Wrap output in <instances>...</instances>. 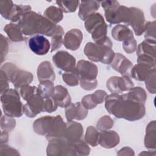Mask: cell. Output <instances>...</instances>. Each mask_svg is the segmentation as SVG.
I'll return each mask as SVG.
<instances>
[{
    "mask_svg": "<svg viewBox=\"0 0 156 156\" xmlns=\"http://www.w3.org/2000/svg\"><path fill=\"white\" fill-rule=\"evenodd\" d=\"M105 107L107 112L117 118L134 121L142 118L146 113L144 104L130 98L127 93L107 95Z\"/></svg>",
    "mask_w": 156,
    "mask_h": 156,
    "instance_id": "obj_1",
    "label": "cell"
},
{
    "mask_svg": "<svg viewBox=\"0 0 156 156\" xmlns=\"http://www.w3.org/2000/svg\"><path fill=\"white\" fill-rule=\"evenodd\" d=\"M18 24L24 35H44L51 37L55 34L57 26L44 16L32 10L26 13Z\"/></svg>",
    "mask_w": 156,
    "mask_h": 156,
    "instance_id": "obj_2",
    "label": "cell"
},
{
    "mask_svg": "<svg viewBox=\"0 0 156 156\" xmlns=\"http://www.w3.org/2000/svg\"><path fill=\"white\" fill-rule=\"evenodd\" d=\"M66 123L60 115L45 116L36 119L33 124L34 132L40 135H45L49 141L54 138H63Z\"/></svg>",
    "mask_w": 156,
    "mask_h": 156,
    "instance_id": "obj_3",
    "label": "cell"
},
{
    "mask_svg": "<svg viewBox=\"0 0 156 156\" xmlns=\"http://www.w3.org/2000/svg\"><path fill=\"white\" fill-rule=\"evenodd\" d=\"M112 41L107 36L97 43H87L84 48V53L93 62H101L104 64H110L115 54L112 49Z\"/></svg>",
    "mask_w": 156,
    "mask_h": 156,
    "instance_id": "obj_4",
    "label": "cell"
},
{
    "mask_svg": "<svg viewBox=\"0 0 156 156\" xmlns=\"http://www.w3.org/2000/svg\"><path fill=\"white\" fill-rule=\"evenodd\" d=\"M101 4L104 10L107 22L113 24L124 23L130 25L132 15L130 7L121 5L117 1H101Z\"/></svg>",
    "mask_w": 156,
    "mask_h": 156,
    "instance_id": "obj_5",
    "label": "cell"
},
{
    "mask_svg": "<svg viewBox=\"0 0 156 156\" xmlns=\"http://www.w3.org/2000/svg\"><path fill=\"white\" fill-rule=\"evenodd\" d=\"M80 87L85 90H94L98 85L96 77L98 74L97 66L87 60H80L76 65Z\"/></svg>",
    "mask_w": 156,
    "mask_h": 156,
    "instance_id": "obj_6",
    "label": "cell"
},
{
    "mask_svg": "<svg viewBox=\"0 0 156 156\" xmlns=\"http://www.w3.org/2000/svg\"><path fill=\"white\" fill-rule=\"evenodd\" d=\"M2 108L7 116L12 118L21 117L23 113V107L18 91L14 89H8L1 94Z\"/></svg>",
    "mask_w": 156,
    "mask_h": 156,
    "instance_id": "obj_7",
    "label": "cell"
},
{
    "mask_svg": "<svg viewBox=\"0 0 156 156\" xmlns=\"http://www.w3.org/2000/svg\"><path fill=\"white\" fill-rule=\"evenodd\" d=\"M1 69L6 74L9 80L15 88H21L26 85H29L33 80L31 73L20 69L12 63H5L1 66Z\"/></svg>",
    "mask_w": 156,
    "mask_h": 156,
    "instance_id": "obj_8",
    "label": "cell"
},
{
    "mask_svg": "<svg viewBox=\"0 0 156 156\" xmlns=\"http://www.w3.org/2000/svg\"><path fill=\"white\" fill-rule=\"evenodd\" d=\"M46 152L48 155H76L73 144L63 138L49 140Z\"/></svg>",
    "mask_w": 156,
    "mask_h": 156,
    "instance_id": "obj_9",
    "label": "cell"
},
{
    "mask_svg": "<svg viewBox=\"0 0 156 156\" xmlns=\"http://www.w3.org/2000/svg\"><path fill=\"white\" fill-rule=\"evenodd\" d=\"M106 86L112 93L121 94L131 90L133 87V83L128 76H113L108 79Z\"/></svg>",
    "mask_w": 156,
    "mask_h": 156,
    "instance_id": "obj_10",
    "label": "cell"
},
{
    "mask_svg": "<svg viewBox=\"0 0 156 156\" xmlns=\"http://www.w3.org/2000/svg\"><path fill=\"white\" fill-rule=\"evenodd\" d=\"M54 65L60 69L67 72L76 67V58L66 51H60L52 57Z\"/></svg>",
    "mask_w": 156,
    "mask_h": 156,
    "instance_id": "obj_11",
    "label": "cell"
},
{
    "mask_svg": "<svg viewBox=\"0 0 156 156\" xmlns=\"http://www.w3.org/2000/svg\"><path fill=\"white\" fill-rule=\"evenodd\" d=\"M28 46L34 54L38 55L46 54L51 49L49 40L41 35H36L30 37L28 40Z\"/></svg>",
    "mask_w": 156,
    "mask_h": 156,
    "instance_id": "obj_12",
    "label": "cell"
},
{
    "mask_svg": "<svg viewBox=\"0 0 156 156\" xmlns=\"http://www.w3.org/2000/svg\"><path fill=\"white\" fill-rule=\"evenodd\" d=\"M44 98L38 93L32 96L24 105L23 111L29 118H34L43 110Z\"/></svg>",
    "mask_w": 156,
    "mask_h": 156,
    "instance_id": "obj_13",
    "label": "cell"
},
{
    "mask_svg": "<svg viewBox=\"0 0 156 156\" xmlns=\"http://www.w3.org/2000/svg\"><path fill=\"white\" fill-rule=\"evenodd\" d=\"M83 129L81 124L71 121L66 123L63 138L71 143H74L81 140Z\"/></svg>",
    "mask_w": 156,
    "mask_h": 156,
    "instance_id": "obj_14",
    "label": "cell"
},
{
    "mask_svg": "<svg viewBox=\"0 0 156 156\" xmlns=\"http://www.w3.org/2000/svg\"><path fill=\"white\" fill-rule=\"evenodd\" d=\"M88 113V110L80 102L70 104L65 108V115L68 121H71L73 119L83 120L87 117Z\"/></svg>",
    "mask_w": 156,
    "mask_h": 156,
    "instance_id": "obj_15",
    "label": "cell"
},
{
    "mask_svg": "<svg viewBox=\"0 0 156 156\" xmlns=\"http://www.w3.org/2000/svg\"><path fill=\"white\" fill-rule=\"evenodd\" d=\"M111 66L113 69L120 73L122 76H129L133 67V64L121 54L116 53L111 62Z\"/></svg>",
    "mask_w": 156,
    "mask_h": 156,
    "instance_id": "obj_16",
    "label": "cell"
},
{
    "mask_svg": "<svg viewBox=\"0 0 156 156\" xmlns=\"http://www.w3.org/2000/svg\"><path fill=\"white\" fill-rule=\"evenodd\" d=\"M82 39V32L78 29H72L65 35L63 44L66 48L71 51H76L79 48Z\"/></svg>",
    "mask_w": 156,
    "mask_h": 156,
    "instance_id": "obj_17",
    "label": "cell"
},
{
    "mask_svg": "<svg viewBox=\"0 0 156 156\" xmlns=\"http://www.w3.org/2000/svg\"><path fill=\"white\" fill-rule=\"evenodd\" d=\"M155 71V67L144 63H138L130 71L131 76L139 81H146Z\"/></svg>",
    "mask_w": 156,
    "mask_h": 156,
    "instance_id": "obj_18",
    "label": "cell"
},
{
    "mask_svg": "<svg viewBox=\"0 0 156 156\" xmlns=\"http://www.w3.org/2000/svg\"><path fill=\"white\" fill-rule=\"evenodd\" d=\"M132 10V18L130 25L132 26L135 34L140 36L144 32L145 26V18L143 11L136 7H130Z\"/></svg>",
    "mask_w": 156,
    "mask_h": 156,
    "instance_id": "obj_19",
    "label": "cell"
},
{
    "mask_svg": "<svg viewBox=\"0 0 156 156\" xmlns=\"http://www.w3.org/2000/svg\"><path fill=\"white\" fill-rule=\"evenodd\" d=\"M99 144L103 147L110 149L119 143V136L114 130H101L99 135Z\"/></svg>",
    "mask_w": 156,
    "mask_h": 156,
    "instance_id": "obj_20",
    "label": "cell"
},
{
    "mask_svg": "<svg viewBox=\"0 0 156 156\" xmlns=\"http://www.w3.org/2000/svg\"><path fill=\"white\" fill-rule=\"evenodd\" d=\"M52 98L57 105L61 108H66L71 104V98L67 89L62 85L55 87Z\"/></svg>",
    "mask_w": 156,
    "mask_h": 156,
    "instance_id": "obj_21",
    "label": "cell"
},
{
    "mask_svg": "<svg viewBox=\"0 0 156 156\" xmlns=\"http://www.w3.org/2000/svg\"><path fill=\"white\" fill-rule=\"evenodd\" d=\"M101 1H82L80 2L78 15L81 20L85 21L88 16L95 13L100 7Z\"/></svg>",
    "mask_w": 156,
    "mask_h": 156,
    "instance_id": "obj_22",
    "label": "cell"
},
{
    "mask_svg": "<svg viewBox=\"0 0 156 156\" xmlns=\"http://www.w3.org/2000/svg\"><path fill=\"white\" fill-rule=\"evenodd\" d=\"M37 77L40 82L46 80L54 81L55 75L52 66L49 62L44 61L39 65L37 69Z\"/></svg>",
    "mask_w": 156,
    "mask_h": 156,
    "instance_id": "obj_23",
    "label": "cell"
},
{
    "mask_svg": "<svg viewBox=\"0 0 156 156\" xmlns=\"http://www.w3.org/2000/svg\"><path fill=\"white\" fill-rule=\"evenodd\" d=\"M112 35L115 40L122 42L134 37L132 31L126 25L122 24H117L112 29Z\"/></svg>",
    "mask_w": 156,
    "mask_h": 156,
    "instance_id": "obj_24",
    "label": "cell"
},
{
    "mask_svg": "<svg viewBox=\"0 0 156 156\" xmlns=\"http://www.w3.org/2000/svg\"><path fill=\"white\" fill-rule=\"evenodd\" d=\"M136 54L155 58V41L145 39L136 48Z\"/></svg>",
    "mask_w": 156,
    "mask_h": 156,
    "instance_id": "obj_25",
    "label": "cell"
},
{
    "mask_svg": "<svg viewBox=\"0 0 156 156\" xmlns=\"http://www.w3.org/2000/svg\"><path fill=\"white\" fill-rule=\"evenodd\" d=\"M155 121H151L147 126L144 137V145L148 149H155L156 146V128Z\"/></svg>",
    "mask_w": 156,
    "mask_h": 156,
    "instance_id": "obj_26",
    "label": "cell"
},
{
    "mask_svg": "<svg viewBox=\"0 0 156 156\" xmlns=\"http://www.w3.org/2000/svg\"><path fill=\"white\" fill-rule=\"evenodd\" d=\"M4 31L12 41L20 42L24 40L23 32L18 24L13 23L7 24L4 26Z\"/></svg>",
    "mask_w": 156,
    "mask_h": 156,
    "instance_id": "obj_27",
    "label": "cell"
},
{
    "mask_svg": "<svg viewBox=\"0 0 156 156\" xmlns=\"http://www.w3.org/2000/svg\"><path fill=\"white\" fill-rule=\"evenodd\" d=\"M103 22H104V20L102 15L99 13H94L88 16L85 20L86 30L91 34L98 25Z\"/></svg>",
    "mask_w": 156,
    "mask_h": 156,
    "instance_id": "obj_28",
    "label": "cell"
},
{
    "mask_svg": "<svg viewBox=\"0 0 156 156\" xmlns=\"http://www.w3.org/2000/svg\"><path fill=\"white\" fill-rule=\"evenodd\" d=\"M44 17L55 24L60 22L63 18V12L61 9L54 6L48 7L44 12Z\"/></svg>",
    "mask_w": 156,
    "mask_h": 156,
    "instance_id": "obj_29",
    "label": "cell"
},
{
    "mask_svg": "<svg viewBox=\"0 0 156 156\" xmlns=\"http://www.w3.org/2000/svg\"><path fill=\"white\" fill-rule=\"evenodd\" d=\"M30 11H31V7L30 5L14 4L10 20L13 23H18L23 16Z\"/></svg>",
    "mask_w": 156,
    "mask_h": 156,
    "instance_id": "obj_30",
    "label": "cell"
},
{
    "mask_svg": "<svg viewBox=\"0 0 156 156\" xmlns=\"http://www.w3.org/2000/svg\"><path fill=\"white\" fill-rule=\"evenodd\" d=\"M55 87L52 81L46 80L41 81L38 86V93L44 98H48L51 97Z\"/></svg>",
    "mask_w": 156,
    "mask_h": 156,
    "instance_id": "obj_31",
    "label": "cell"
},
{
    "mask_svg": "<svg viewBox=\"0 0 156 156\" xmlns=\"http://www.w3.org/2000/svg\"><path fill=\"white\" fill-rule=\"evenodd\" d=\"M64 34L63 29L59 25H57V29L55 34L51 38V52H53L60 48L62 44H63V35Z\"/></svg>",
    "mask_w": 156,
    "mask_h": 156,
    "instance_id": "obj_32",
    "label": "cell"
},
{
    "mask_svg": "<svg viewBox=\"0 0 156 156\" xmlns=\"http://www.w3.org/2000/svg\"><path fill=\"white\" fill-rule=\"evenodd\" d=\"M127 94L133 100L144 104H145L147 99V94L145 90L140 87H133L127 93Z\"/></svg>",
    "mask_w": 156,
    "mask_h": 156,
    "instance_id": "obj_33",
    "label": "cell"
},
{
    "mask_svg": "<svg viewBox=\"0 0 156 156\" xmlns=\"http://www.w3.org/2000/svg\"><path fill=\"white\" fill-rule=\"evenodd\" d=\"M99 132L93 126H89L86 130L85 141L90 145L95 147L99 144Z\"/></svg>",
    "mask_w": 156,
    "mask_h": 156,
    "instance_id": "obj_34",
    "label": "cell"
},
{
    "mask_svg": "<svg viewBox=\"0 0 156 156\" xmlns=\"http://www.w3.org/2000/svg\"><path fill=\"white\" fill-rule=\"evenodd\" d=\"M63 80L69 86L74 87L79 83V77L76 69V67L73 70L65 72L62 74Z\"/></svg>",
    "mask_w": 156,
    "mask_h": 156,
    "instance_id": "obj_35",
    "label": "cell"
},
{
    "mask_svg": "<svg viewBox=\"0 0 156 156\" xmlns=\"http://www.w3.org/2000/svg\"><path fill=\"white\" fill-rule=\"evenodd\" d=\"M56 4L65 13L74 12L79 5V1H57Z\"/></svg>",
    "mask_w": 156,
    "mask_h": 156,
    "instance_id": "obj_36",
    "label": "cell"
},
{
    "mask_svg": "<svg viewBox=\"0 0 156 156\" xmlns=\"http://www.w3.org/2000/svg\"><path fill=\"white\" fill-rule=\"evenodd\" d=\"M14 4L12 1H0V13L1 16L7 20H10L13 11Z\"/></svg>",
    "mask_w": 156,
    "mask_h": 156,
    "instance_id": "obj_37",
    "label": "cell"
},
{
    "mask_svg": "<svg viewBox=\"0 0 156 156\" xmlns=\"http://www.w3.org/2000/svg\"><path fill=\"white\" fill-rule=\"evenodd\" d=\"M73 146L76 155H87L90 154V148L88 143L82 139L73 143Z\"/></svg>",
    "mask_w": 156,
    "mask_h": 156,
    "instance_id": "obj_38",
    "label": "cell"
},
{
    "mask_svg": "<svg viewBox=\"0 0 156 156\" xmlns=\"http://www.w3.org/2000/svg\"><path fill=\"white\" fill-rule=\"evenodd\" d=\"M16 126V121L13 118L2 115L1 118V128L7 132L12 130Z\"/></svg>",
    "mask_w": 156,
    "mask_h": 156,
    "instance_id": "obj_39",
    "label": "cell"
},
{
    "mask_svg": "<svg viewBox=\"0 0 156 156\" xmlns=\"http://www.w3.org/2000/svg\"><path fill=\"white\" fill-rule=\"evenodd\" d=\"M143 33L146 39L155 41V21L146 23Z\"/></svg>",
    "mask_w": 156,
    "mask_h": 156,
    "instance_id": "obj_40",
    "label": "cell"
},
{
    "mask_svg": "<svg viewBox=\"0 0 156 156\" xmlns=\"http://www.w3.org/2000/svg\"><path fill=\"white\" fill-rule=\"evenodd\" d=\"M113 120L109 116L105 115L98 120L96 127L100 130H105L111 129L113 126Z\"/></svg>",
    "mask_w": 156,
    "mask_h": 156,
    "instance_id": "obj_41",
    "label": "cell"
},
{
    "mask_svg": "<svg viewBox=\"0 0 156 156\" xmlns=\"http://www.w3.org/2000/svg\"><path fill=\"white\" fill-rule=\"evenodd\" d=\"M38 93V88L34 86H30L29 85H26L23 86L20 88V94L23 99L25 101H27L32 96Z\"/></svg>",
    "mask_w": 156,
    "mask_h": 156,
    "instance_id": "obj_42",
    "label": "cell"
},
{
    "mask_svg": "<svg viewBox=\"0 0 156 156\" xmlns=\"http://www.w3.org/2000/svg\"><path fill=\"white\" fill-rule=\"evenodd\" d=\"M57 104L51 97L44 99L43 106V110L42 112H48V113H52L57 110Z\"/></svg>",
    "mask_w": 156,
    "mask_h": 156,
    "instance_id": "obj_43",
    "label": "cell"
},
{
    "mask_svg": "<svg viewBox=\"0 0 156 156\" xmlns=\"http://www.w3.org/2000/svg\"><path fill=\"white\" fill-rule=\"evenodd\" d=\"M136 41L133 37L123 41L122 48L126 53L131 54L136 50Z\"/></svg>",
    "mask_w": 156,
    "mask_h": 156,
    "instance_id": "obj_44",
    "label": "cell"
},
{
    "mask_svg": "<svg viewBox=\"0 0 156 156\" xmlns=\"http://www.w3.org/2000/svg\"><path fill=\"white\" fill-rule=\"evenodd\" d=\"M107 96V93L104 90H99L91 94V98L95 105L101 104L105 101Z\"/></svg>",
    "mask_w": 156,
    "mask_h": 156,
    "instance_id": "obj_45",
    "label": "cell"
},
{
    "mask_svg": "<svg viewBox=\"0 0 156 156\" xmlns=\"http://www.w3.org/2000/svg\"><path fill=\"white\" fill-rule=\"evenodd\" d=\"M1 63H2L7 54L9 50V43L6 37L1 34Z\"/></svg>",
    "mask_w": 156,
    "mask_h": 156,
    "instance_id": "obj_46",
    "label": "cell"
},
{
    "mask_svg": "<svg viewBox=\"0 0 156 156\" xmlns=\"http://www.w3.org/2000/svg\"><path fill=\"white\" fill-rule=\"evenodd\" d=\"M145 85L149 93L152 94H154L155 93V71L152 73V74L145 81Z\"/></svg>",
    "mask_w": 156,
    "mask_h": 156,
    "instance_id": "obj_47",
    "label": "cell"
},
{
    "mask_svg": "<svg viewBox=\"0 0 156 156\" xmlns=\"http://www.w3.org/2000/svg\"><path fill=\"white\" fill-rule=\"evenodd\" d=\"M9 79L5 72L1 69L0 71V88L1 94L6 91L9 88Z\"/></svg>",
    "mask_w": 156,
    "mask_h": 156,
    "instance_id": "obj_48",
    "label": "cell"
},
{
    "mask_svg": "<svg viewBox=\"0 0 156 156\" xmlns=\"http://www.w3.org/2000/svg\"><path fill=\"white\" fill-rule=\"evenodd\" d=\"M19 155L20 154L18 152V151L14 148L10 147L9 146L5 145V144H1L0 149V155Z\"/></svg>",
    "mask_w": 156,
    "mask_h": 156,
    "instance_id": "obj_49",
    "label": "cell"
},
{
    "mask_svg": "<svg viewBox=\"0 0 156 156\" xmlns=\"http://www.w3.org/2000/svg\"><path fill=\"white\" fill-rule=\"evenodd\" d=\"M81 103L83 105V107L87 108V110L92 109L96 107V105L94 104L91 98V94H88L85 96L82 99V102Z\"/></svg>",
    "mask_w": 156,
    "mask_h": 156,
    "instance_id": "obj_50",
    "label": "cell"
},
{
    "mask_svg": "<svg viewBox=\"0 0 156 156\" xmlns=\"http://www.w3.org/2000/svg\"><path fill=\"white\" fill-rule=\"evenodd\" d=\"M9 135H8V132L6 131H2L1 132V144H5L9 138Z\"/></svg>",
    "mask_w": 156,
    "mask_h": 156,
    "instance_id": "obj_51",
    "label": "cell"
}]
</instances>
